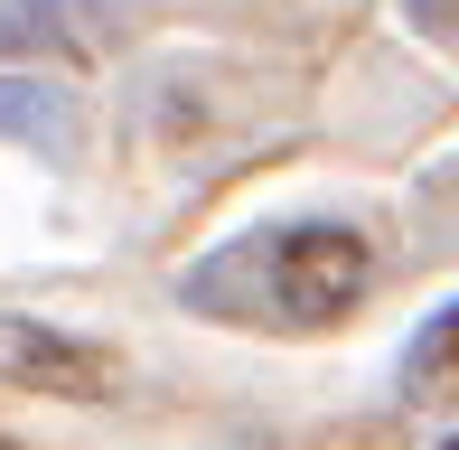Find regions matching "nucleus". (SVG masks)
Segmentation results:
<instances>
[{
	"instance_id": "obj_1",
	"label": "nucleus",
	"mask_w": 459,
	"mask_h": 450,
	"mask_svg": "<svg viewBox=\"0 0 459 450\" xmlns=\"http://www.w3.org/2000/svg\"><path fill=\"white\" fill-rule=\"evenodd\" d=\"M366 235H347V225H300V235L273 244V300L290 319H347L366 300Z\"/></svg>"
},
{
	"instance_id": "obj_2",
	"label": "nucleus",
	"mask_w": 459,
	"mask_h": 450,
	"mask_svg": "<svg viewBox=\"0 0 459 450\" xmlns=\"http://www.w3.org/2000/svg\"><path fill=\"white\" fill-rule=\"evenodd\" d=\"M0 385H19V394H75V403H103L122 385V366L103 357V347L48 329V319H19L0 310Z\"/></svg>"
},
{
	"instance_id": "obj_3",
	"label": "nucleus",
	"mask_w": 459,
	"mask_h": 450,
	"mask_svg": "<svg viewBox=\"0 0 459 450\" xmlns=\"http://www.w3.org/2000/svg\"><path fill=\"white\" fill-rule=\"evenodd\" d=\"M0 132L48 141V132H56V94H38V85H0Z\"/></svg>"
},
{
	"instance_id": "obj_4",
	"label": "nucleus",
	"mask_w": 459,
	"mask_h": 450,
	"mask_svg": "<svg viewBox=\"0 0 459 450\" xmlns=\"http://www.w3.org/2000/svg\"><path fill=\"white\" fill-rule=\"evenodd\" d=\"M10 48H66L56 10H0V56H10Z\"/></svg>"
},
{
	"instance_id": "obj_5",
	"label": "nucleus",
	"mask_w": 459,
	"mask_h": 450,
	"mask_svg": "<svg viewBox=\"0 0 459 450\" xmlns=\"http://www.w3.org/2000/svg\"><path fill=\"white\" fill-rule=\"evenodd\" d=\"M441 450H459V441H441Z\"/></svg>"
},
{
	"instance_id": "obj_6",
	"label": "nucleus",
	"mask_w": 459,
	"mask_h": 450,
	"mask_svg": "<svg viewBox=\"0 0 459 450\" xmlns=\"http://www.w3.org/2000/svg\"><path fill=\"white\" fill-rule=\"evenodd\" d=\"M0 450H10V441H0Z\"/></svg>"
}]
</instances>
